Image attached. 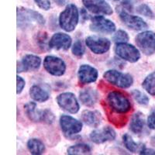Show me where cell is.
<instances>
[{
	"instance_id": "e0dca14e",
	"label": "cell",
	"mask_w": 155,
	"mask_h": 155,
	"mask_svg": "<svg viewBox=\"0 0 155 155\" xmlns=\"http://www.w3.org/2000/svg\"><path fill=\"white\" fill-rule=\"evenodd\" d=\"M99 72L96 68L89 64H82L78 71V81L82 85L93 83L98 78Z\"/></svg>"
},
{
	"instance_id": "277c9868",
	"label": "cell",
	"mask_w": 155,
	"mask_h": 155,
	"mask_svg": "<svg viewBox=\"0 0 155 155\" xmlns=\"http://www.w3.org/2000/svg\"><path fill=\"white\" fill-rule=\"evenodd\" d=\"M103 78L111 85L121 88H130L134 83V78L130 74L114 69L106 71L103 74Z\"/></svg>"
},
{
	"instance_id": "8fae6325",
	"label": "cell",
	"mask_w": 155,
	"mask_h": 155,
	"mask_svg": "<svg viewBox=\"0 0 155 155\" xmlns=\"http://www.w3.org/2000/svg\"><path fill=\"white\" fill-rule=\"evenodd\" d=\"M44 69L53 76H62L66 71V64L61 58L53 55H48L44 60Z\"/></svg>"
},
{
	"instance_id": "4dcf8cb0",
	"label": "cell",
	"mask_w": 155,
	"mask_h": 155,
	"mask_svg": "<svg viewBox=\"0 0 155 155\" xmlns=\"http://www.w3.org/2000/svg\"><path fill=\"white\" fill-rule=\"evenodd\" d=\"M55 120V116L51 110L46 109L41 111V122L47 124H52Z\"/></svg>"
},
{
	"instance_id": "d590c367",
	"label": "cell",
	"mask_w": 155,
	"mask_h": 155,
	"mask_svg": "<svg viewBox=\"0 0 155 155\" xmlns=\"http://www.w3.org/2000/svg\"><path fill=\"white\" fill-rule=\"evenodd\" d=\"M140 154H155V150L150 149V148H147L144 146L141 147L140 150Z\"/></svg>"
},
{
	"instance_id": "1f68e13d",
	"label": "cell",
	"mask_w": 155,
	"mask_h": 155,
	"mask_svg": "<svg viewBox=\"0 0 155 155\" xmlns=\"http://www.w3.org/2000/svg\"><path fill=\"white\" fill-rule=\"evenodd\" d=\"M137 12L139 13V14L142 15V16H145V17L150 18L152 19L153 18V13L152 12V10L150 9V8L146 4H141L137 8Z\"/></svg>"
},
{
	"instance_id": "ba28073f",
	"label": "cell",
	"mask_w": 155,
	"mask_h": 155,
	"mask_svg": "<svg viewBox=\"0 0 155 155\" xmlns=\"http://www.w3.org/2000/svg\"><path fill=\"white\" fill-rule=\"evenodd\" d=\"M60 127L65 137H71L82 130V123L72 116L62 115L60 117Z\"/></svg>"
},
{
	"instance_id": "3957f363",
	"label": "cell",
	"mask_w": 155,
	"mask_h": 155,
	"mask_svg": "<svg viewBox=\"0 0 155 155\" xmlns=\"http://www.w3.org/2000/svg\"><path fill=\"white\" fill-rule=\"evenodd\" d=\"M33 23L42 26L45 24V19L37 11L26 8H17L18 27L24 28Z\"/></svg>"
},
{
	"instance_id": "e575fe53",
	"label": "cell",
	"mask_w": 155,
	"mask_h": 155,
	"mask_svg": "<svg viewBox=\"0 0 155 155\" xmlns=\"http://www.w3.org/2000/svg\"><path fill=\"white\" fill-rule=\"evenodd\" d=\"M16 79H17V88H16L17 91H16V93H17V95H19V94L23 92L25 85H26V82H25V80L23 79V78L19 75H17Z\"/></svg>"
},
{
	"instance_id": "74e56055",
	"label": "cell",
	"mask_w": 155,
	"mask_h": 155,
	"mask_svg": "<svg viewBox=\"0 0 155 155\" xmlns=\"http://www.w3.org/2000/svg\"><path fill=\"white\" fill-rule=\"evenodd\" d=\"M110 1H113V2H118L120 0H110Z\"/></svg>"
},
{
	"instance_id": "6da1fadb",
	"label": "cell",
	"mask_w": 155,
	"mask_h": 155,
	"mask_svg": "<svg viewBox=\"0 0 155 155\" xmlns=\"http://www.w3.org/2000/svg\"><path fill=\"white\" fill-rule=\"evenodd\" d=\"M106 104L113 113L125 114L131 110V102L128 97L119 91H112L106 97Z\"/></svg>"
},
{
	"instance_id": "5b68a950",
	"label": "cell",
	"mask_w": 155,
	"mask_h": 155,
	"mask_svg": "<svg viewBox=\"0 0 155 155\" xmlns=\"http://www.w3.org/2000/svg\"><path fill=\"white\" fill-rule=\"evenodd\" d=\"M114 52L120 58L130 63H136L140 58L139 49L128 43H118L114 47Z\"/></svg>"
},
{
	"instance_id": "4316f807",
	"label": "cell",
	"mask_w": 155,
	"mask_h": 155,
	"mask_svg": "<svg viewBox=\"0 0 155 155\" xmlns=\"http://www.w3.org/2000/svg\"><path fill=\"white\" fill-rule=\"evenodd\" d=\"M132 96L135 101H137L138 104L141 106H147L149 103V98L145 95L143 92H140V90L135 89L132 92Z\"/></svg>"
},
{
	"instance_id": "52a82bcc",
	"label": "cell",
	"mask_w": 155,
	"mask_h": 155,
	"mask_svg": "<svg viewBox=\"0 0 155 155\" xmlns=\"http://www.w3.org/2000/svg\"><path fill=\"white\" fill-rule=\"evenodd\" d=\"M117 12H119L121 21L130 30L140 31L147 28V23L140 16L130 14L128 11L120 7L117 8Z\"/></svg>"
},
{
	"instance_id": "8d00e7d4",
	"label": "cell",
	"mask_w": 155,
	"mask_h": 155,
	"mask_svg": "<svg viewBox=\"0 0 155 155\" xmlns=\"http://www.w3.org/2000/svg\"><path fill=\"white\" fill-rule=\"evenodd\" d=\"M151 144L155 147V136L151 139Z\"/></svg>"
},
{
	"instance_id": "30bf717a",
	"label": "cell",
	"mask_w": 155,
	"mask_h": 155,
	"mask_svg": "<svg viewBox=\"0 0 155 155\" xmlns=\"http://www.w3.org/2000/svg\"><path fill=\"white\" fill-rule=\"evenodd\" d=\"M91 31L98 34H111L116 31V25L111 21L102 16H94L92 18V22L89 25Z\"/></svg>"
},
{
	"instance_id": "2e32d148",
	"label": "cell",
	"mask_w": 155,
	"mask_h": 155,
	"mask_svg": "<svg viewBox=\"0 0 155 155\" xmlns=\"http://www.w3.org/2000/svg\"><path fill=\"white\" fill-rule=\"evenodd\" d=\"M71 43L72 40L68 34L57 33L49 40V48L57 51H67L71 46Z\"/></svg>"
},
{
	"instance_id": "8992f818",
	"label": "cell",
	"mask_w": 155,
	"mask_h": 155,
	"mask_svg": "<svg viewBox=\"0 0 155 155\" xmlns=\"http://www.w3.org/2000/svg\"><path fill=\"white\" fill-rule=\"evenodd\" d=\"M137 46L145 55L155 54V33L152 31H143L135 38Z\"/></svg>"
},
{
	"instance_id": "484cf974",
	"label": "cell",
	"mask_w": 155,
	"mask_h": 155,
	"mask_svg": "<svg viewBox=\"0 0 155 155\" xmlns=\"http://www.w3.org/2000/svg\"><path fill=\"white\" fill-rule=\"evenodd\" d=\"M123 142L129 151L132 152V153H136L137 151L138 148H139V144L137 143L135 141L133 140L132 137L130 135H129L128 134H125L123 136Z\"/></svg>"
},
{
	"instance_id": "f1b7e54d",
	"label": "cell",
	"mask_w": 155,
	"mask_h": 155,
	"mask_svg": "<svg viewBox=\"0 0 155 155\" xmlns=\"http://www.w3.org/2000/svg\"><path fill=\"white\" fill-rule=\"evenodd\" d=\"M129 39H130V37H129L128 34L125 30H119L113 36V41L116 44H118V43H127L128 42Z\"/></svg>"
},
{
	"instance_id": "d4e9b609",
	"label": "cell",
	"mask_w": 155,
	"mask_h": 155,
	"mask_svg": "<svg viewBox=\"0 0 155 155\" xmlns=\"http://www.w3.org/2000/svg\"><path fill=\"white\" fill-rule=\"evenodd\" d=\"M142 87L148 94L155 96V71L145 78Z\"/></svg>"
},
{
	"instance_id": "603a6c76",
	"label": "cell",
	"mask_w": 155,
	"mask_h": 155,
	"mask_svg": "<svg viewBox=\"0 0 155 155\" xmlns=\"http://www.w3.org/2000/svg\"><path fill=\"white\" fill-rule=\"evenodd\" d=\"M27 146L31 154L40 155L45 151V145L41 140L37 138H31L29 140Z\"/></svg>"
},
{
	"instance_id": "836d02e7",
	"label": "cell",
	"mask_w": 155,
	"mask_h": 155,
	"mask_svg": "<svg viewBox=\"0 0 155 155\" xmlns=\"http://www.w3.org/2000/svg\"><path fill=\"white\" fill-rule=\"evenodd\" d=\"M147 126L151 130H155V109L150 113L147 118Z\"/></svg>"
},
{
	"instance_id": "ac0fdd59",
	"label": "cell",
	"mask_w": 155,
	"mask_h": 155,
	"mask_svg": "<svg viewBox=\"0 0 155 155\" xmlns=\"http://www.w3.org/2000/svg\"><path fill=\"white\" fill-rule=\"evenodd\" d=\"M81 120L87 126L94 128L99 127L102 120V115L97 110H84L81 113Z\"/></svg>"
},
{
	"instance_id": "f546056e",
	"label": "cell",
	"mask_w": 155,
	"mask_h": 155,
	"mask_svg": "<svg viewBox=\"0 0 155 155\" xmlns=\"http://www.w3.org/2000/svg\"><path fill=\"white\" fill-rule=\"evenodd\" d=\"M85 48L81 41H76L71 48V52L76 57H82L85 54Z\"/></svg>"
},
{
	"instance_id": "5bb4252c",
	"label": "cell",
	"mask_w": 155,
	"mask_h": 155,
	"mask_svg": "<svg viewBox=\"0 0 155 155\" xmlns=\"http://www.w3.org/2000/svg\"><path fill=\"white\" fill-rule=\"evenodd\" d=\"M41 58L37 55L26 54L20 61H17V73L34 71L40 68Z\"/></svg>"
},
{
	"instance_id": "d6986e66",
	"label": "cell",
	"mask_w": 155,
	"mask_h": 155,
	"mask_svg": "<svg viewBox=\"0 0 155 155\" xmlns=\"http://www.w3.org/2000/svg\"><path fill=\"white\" fill-rule=\"evenodd\" d=\"M98 93L93 88H88L81 91L79 93V99L84 106L92 107L98 101Z\"/></svg>"
},
{
	"instance_id": "7a4b0ae2",
	"label": "cell",
	"mask_w": 155,
	"mask_h": 155,
	"mask_svg": "<svg viewBox=\"0 0 155 155\" xmlns=\"http://www.w3.org/2000/svg\"><path fill=\"white\" fill-rule=\"evenodd\" d=\"M79 21V12L74 4H68L65 9L61 12L58 22L60 27L66 32H72L75 30Z\"/></svg>"
},
{
	"instance_id": "ffe728a7",
	"label": "cell",
	"mask_w": 155,
	"mask_h": 155,
	"mask_svg": "<svg viewBox=\"0 0 155 155\" xmlns=\"http://www.w3.org/2000/svg\"><path fill=\"white\" fill-rule=\"evenodd\" d=\"M145 126V120L143 114L141 113H137L132 116L130 123V130L135 134H140L143 132Z\"/></svg>"
},
{
	"instance_id": "83f0119b",
	"label": "cell",
	"mask_w": 155,
	"mask_h": 155,
	"mask_svg": "<svg viewBox=\"0 0 155 155\" xmlns=\"http://www.w3.org/2000/svg\"><path fill=\"white\" fill-rule=\"evenodd\" d=\"M35 41L39 47L42 49L45 50L47 47L49 48V41H48V36L45 32H40L37 34L35 37Z\"/></svg>"
},
{
	"instance_id": "44dd1931",
	"label": "cell",
	"mask_w": 155,
	"mask_h": 155,
	"mask_svg": "<svg viewBox=\"0 0 155 155\" xmlns=\"http://www.w3.org/2000/svg\"><path fill=\"white\" fill-rule=\"evenodd\" d=\"M30 95L32 99L37 102H44L50 98V94L48 90L38 85H34L30 88Z\"/></svg>"
},
{
	"instance_id": "4fadbf2b",
	"label": "cell",
	"mask_w": 155,
	"mask_h": 155,
	"mask_svg": "<svg viewBox=\"0 0 155 155\" xmlns=\"http://www.w3.org/2000/svg\"><path fill=\"white\" fill-rule=\"evenodd\" d=\"M85 9L96 15L109 16L113 13V10L109 3L105 0H82Z\"/></svg>"
},
{
	"instance_id": "d6a6232c",
	"label": "cell",
	"mask_w": 155,
	"mask_h": 155,
	"mask_svg": "<svg viewBox=\"0 0 155 155\" xmlns=\"http://www.w3.org/2000/svg\"><path fill=\"white\" fill-rule=\"evenodd\" d=\"M39 8L44 10H49L51 9V2L50 0H34Z\"/></svg>"
},
{
	"instance_id": "7c38bea8",
	"label": "cell",
	"mask_w": 155,
	"mask_h": 155,
	"mask_svg": "<svg viewBox=\"0 0 155 155\" xmlns=\"http://www.w3.org/2000/svg\"><path fill=\"white\" fill-rule=\"evenodd\" d=\"M85 44L95 54H103L110 49L111 41L104 37L89 36L85 39Z\"/></svg>"
},
{
	"instance_id": "cb8c5ba5",
	"label": "cell",
	"mask_w": 155,
	"mask_h": 155,
	"mask_svg": "<svg viewBox=\"0 0 155 155\" xmlns=\"http://www.w3.org/2000/svg\"><path fill=\"white\" fill-rule=\"evenodd\" d=\"M92 152V149L89 145L85 143H78V144L71 146L68 148L67 153L69 155H81V154H90Z\"/></svg>"
},
{
	"instance_id": "7402d4cb",
	"label": "cell",
	"mask_w": 155,
	"mask_h": 155,
	"mask_svg": "<svg viewBox=\"0 0 155 155\" xmlns=\"http://www.w3.org/2000/svg\"><path fill=\"white\" fill-rule=\"evenodd\" d=\"M25 112L31 121L41 122V111L37 109V104L34 102H29L24 106Z\"/></svg>"
},
{
	"instance_id": "9c48e42d",
	"label": "cell",
	"mask_w": 155,
	"mask_h": 155,
	"mask_svg": "<svg viewBox=\"0 0 155 155\" xmlns=\"http://www.w3.org/2000/svg\"><path fill=\"white\" fill-rule=\"evenodd\" d=\"M57 102L59 107L64 111L75 114L79 111L80 106L78 99L72 92H63L57 97Z\"/></svg>"
},
{
	"instance_id": "9a60e30c",
	"label": "cell",
	"mask_w": 155,
	"mask_h": 155,
	"mask_svg": "<svg viewBox=\"0 0 155 155\" xmlns=\"http://www.w3.org/2000/svg\"><path fill=\"white\" fill-rule=\"evenodd\" d=\"M116 134L113 128L110 127H104L95 130L90 134L89 138L92 142L96 144H102L116 139Z\"/></svg>"
}]
</instances>
